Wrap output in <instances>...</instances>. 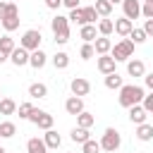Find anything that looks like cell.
Here are the masks:
<instances>
[{"label": "cell", "instance_id": "6da1fadb", "mask_svg": "<svg viewBox=\"0 0 153 153\" xmlns=\"http://www.w3.org/2000/svg\"><path fill=\"white\" fill-rule=\"evenodd\" d=\"M143 88L141 86H136V84H122V88H120V105L122 108H131V105H136V103H141L143 100Z\"/></svg>", "mask_w": 153, "mask_h": 153}, {"label": "cell", "instance_id": "7a4b0ae2", "mask_svg": "<svg viewBox=\"0 0 153 153\" xmlns=\"http://www.w3.org/2000/svg\"><path fill=\"white\" fill-rule=\"evenodd\" d=\"M50 29H53V36H55V43L65 45L69 41V19L62 17V14H55L50 19Z\"/></svg>", "mask_w": 153, "mask_h": 153}, {"label": "cell", "instance_id": "3957f363", "mask_svg": "<svg viewBox=\"0 0 153 153\" xmlns=\"http://www.w3.org/2000/svg\"><path fill=\"white\" fill-rule=\"evenodd\" d=\"M131 55H134V43H131L129 38H122L120 43H115V45L110 48V57H112L115 62H127Z\"/></svg>", "mask_w": 153, "mask_h": 153}, {"label": "cell", "instance_id": "277c9868", "mask_svg": "<svg viewBox=\"0 0 153 153\" xmlns=\"http://www.w3.org/2000/svg\"><path fill=\"white\" fill-rule=\"evenodd\" d=\"M120 146H122V136H120V131H117L115 127H108V129L103 131V139H100V151H110V153H115Z\"/></svg>", "mask_w": 153, "mask_h": 153}, {"label": "cell", "instance_id": "5b68a950", "mask_svg": "<svg viewBox=\"0 0 153 153\" xmlns=\"http://www.w3.org/2000/svg\"><path fill=\"white\" fill-rule=\"evenodd\" d=\"M0 24H2V29H5L7 33H12L14 29H19V10H17L14 2H7V7H5V17L0 19Z\"/></svg>", "mask_w": 153, "mask_h": 153}, {"label": "cell", "instance_id": "8992f818", "mask_svg": "<svg viewBox=\"0 0 153 153\" xmlns=\"http://www.w3.org/2000/svg\"><path fill=\"white\" fill-rule=\"evenodd\" d=\"M41 41H43L41 29H29V31H24V33H22L19 45H22V48H26V50L31 53V50H38V48H41Z\"/></svg>", "mask_w": 153, "mask_h": 153}, {"label": "cell", "instance_id": "52a82bcc", "mask_svg": "<svg viewBox=\"0 0 153 153\" xmlns=\"http://www.w3.org/2000/svg\"><path fill=\"white\" fill-rule=\"evenodd\" d=\"M29 122H33L38 129H43V131H45V129H53V122H55V120H53V115H50V112L33 108V110H31V115H29Z\"/></svg>", "mask_w": 153, "mask_h": 153}, {"label": "cell", "instance_id": "ba28073f", "mask_svg": "<svg viewBox=\"0 0 153 153\" xmlns=\"http://www.w3.org/2000/svg\"><path fill=\"white\" fill-rule=\"evenodd\" d=\"M69 91H72V96L84 98V96H88L91 84H88V79H84V76H74V79L69 81Z\"/></svg>", "mask_w": 153, "mask_h": 153}, {"label": "cell", "instance_id": "9c48e42d", "mask_svg": "<svg viewBox=\"0 0 153 153\" xmlns=\"http://www.w3.org/2000/svg\"><path fill=\"white\" fill-rule=\"evenodd\" d=\"M122 10H124V17L134 22L136 17H141V0H122Z\"/></svg>", "mask_w": 153, "mask_h": 153}, {"label": "cell", "instance_id": "30bf717a", "mask_svg": "<svg viewBox=\"0 0 153 153\" xmlns=\"http://www.w3.org/2000/svg\"><path fill=\"white\" fill-rule=\"evenodd\" d=\"M29 55H31V53L19 45V48H14V50L10 53V62L17 65V67H24V65H29Z\"/></svg>", "mask_w": 153, "mask_h": 153}, {"label": "cell", "instance_id": "8fae6325", "mask_svg": "<svg viewBox=\"0 0 153 153\" xmlns=\"http://www.w3.org/2000/svg\"><path fill=\"white\" fill-rule=\"evenodd\" d=\"M65 110H67V115H79L81 110H84V98H79V96H69L67 100H65Z\"/></svg>", "mask_w": 153, "mask_h": 153}, {"label": "cell", "instance_id": "7c38bea8", "mask_svg": "<svg viewBox=\"0 0 153 153\" xmlns=\"http://www.w3.org/2000/svg\"><path fill=\"white\" fill-rule=\"evenodd\" d=\"M110 48H112V41H110L108 36H96V41H93V50H96V55H108Z\"/></svg>", "mask_w": 153, "mask_h": 153}, {"label": "cell", "instance_id": "4fadbf2b", "mask_svg": "<svg viewBox=\"0 0 153 153\" xmlns=\"http://www.w3.org/2000/svg\"><path fill=\"white\" fill-rule=\"evenodd\" d=\"M131 29H134V22H131V19H127V17L115 19V33H117V36H129Z\"/></svg>", "mask_w": 153, "mask_h": 153}, {"label": "cell", "instance_id": "5bb4252c", "mask_svg": "<svg viewBox=\"0 0 153 153\" xmlns=\"http://www.w3.org/2000/svg\"><path fill=\"white\" fill-rule=\"evenodd\" d=\"M45 62H48V55L38 48V50H31V55H29V65L33 67V69H41V67H45Z\"/></svg>", "mask_w": 153, "mask_h": 153}, {"label": "cell", "instance_id": "9a60e30c", "mask_svg": "<svg viewBox=\"0 0 153 153\" xmlns=\"http://www.w3.org/2000/svg\"><path fill=\"white\" fill-rule=\"evenodd\" d=\"M146 117H148V112L143 110V105H141V103H136V105H131V108H129V120H131L134 124L146 122Z\"/></svg>", "mask_w": 153, "mask_h": 153}, {"label": "cell", "instance_id": "2e32d148", "mask_svg": "<svg viewBox=\"0 0 153 153\" xmlns=\"http://www.w3.org/2000/svg\"><path fill=\"white\" fill-rule=\"evenodd\" d=\"M98 72H103V74H110V72H115V60L110 57V55H98Z\"/></svg>", "mask_w": 153, "mask_h": 153}, {"label": "cell", "instance_id": "e0dca14e", "mask_svg": "<svg viewBox=\"0 0 153 153\" xmlns=\"http://www.w3.org/2000/svg\"><path fill=\"white\" fill-rule=\"evenodd\" d=\"M136 139L139 141H151L153 139V124H148V122L136 124Z\"/></svg>", "mask_w": 153, "mask_h": 153}, {"label": "cell", "instance_id": "ac0fdd59", "mask_svg": "<svg viewBox=\"0 0 153 153\" xmlns=\"http://www.w3.org/2000/svg\"><path fill=\"white\" fill-rule=\"evenodd\" d=\"M127 72H129V76H143L146 74V65L141 60H129L127 62Z\"/></svg>", "mask_w": 153, "mask_h": 153}, {"label": "cell", "instance_id": "d6986e66", "mask_svg": "<svg viewBox=\"0 0 153 153\" xmlns=\"http://www.w3.org/2000/svg\"><path fill=\"white\" fill-rule=\"evenodd\" d=\"M43 141H45V146H48V148H57V146L62 143V136H60L55 129H45V134H43Z\"/></svg>", "mask_w": 153, "mask_h": 153}, {"label": "cell", "instance_id": "ffe728a7", "mask_svg": "<svg viewBox=\"0 0 153 153\" xmlns=\"http://www.w3.org/2000/svg\"><path fill=\"white\" fill-rule=\"evenodd\" d=\"M26 153H48V146L43 139H29L26 141Z\"/></svg>", "mask_w": 153, "mask_h": 153}, {"label": "cell", "instance_id": "44dd1931", "mask_svg": "<svg viewBox=\"0 0 153 153\" xmlns=\"http://www.w3.org/2000/svg\"><path fill=\"white\" fill-rule=\"evenodd\" d=\"M96 31H98L96 24H84V26L79 29V36H81L86 43H93V41H96Z\"/></svg>", "mask_w": 153, "mask_h": 153}, {"label": "cell", "instance_id": "7402d4cb", "mask_svg": "<svg viewBox=\"0 0 153 153\" xmlns=\"http://www.w3.org/2000/svg\"><path fill=\"white\" fill-rule=\"evenodd\" d=\"M105 88H110V91H120L122 88V76L117 74V72H110V74H105Z\"/></svg>", "mask_w": 153, "mask_h": 153}, {"label": "cell", "instance_id": "603a6c76", "mask_svg": "<svg viewBox=\"0 0 153 153\" xmlns=\"http://www.w3.org/2000/svg\"><path fill=\"white\" fill-rule=\"evenodd\" d=\"M93 122H96V117H93L91 112H86V110H81V112L76 115V127H84V129H91V127H93Z\"/></svg>", "mask_w": 153, "mask_h": 153}, {"label": "cell", "instance_id": "cb8c5ba5", "mask_svg": "<svg viewBox=\"0 0 153 153\" xmlns=\"http://www.w3.org/2000/svg\"><path fill=\"white\" fill-rule=\"evenodd\" d=\"M53 65H55V69H67V67H69V55H67L65 50L55 53V55H53Z\"/></svg>", "mask_w": 153, "mask_h": 153}, {"label": "cell", "instance_id": "d4e9b609", "mask_svg": "<svg viewBox=\"0 0 153 153\" xmlns=\"http://www.w3.org/2000/svg\"><path fill=\"white\" fill-rule=\"evenodd\" d=\"M69 139H72L74 143H84V141L91 139V136H88V129H84V127H74V129L69 131Z\"/></svg>", "mask_w": 153, "mask_h": 153}, {"label": "cell", "instance_id": "484cf974", "mask_svg": "<svg viewBox=\"0 0 153 153\" xmlns=\"http://www.w3.org/2000/svg\"><path fill=\"white\" fill-rule=\"evenodd\" d=\"M17 134V124L14 122H0V139H12Z\"/></svg>", "mask_w": 153, "mask_h": 153}, {"label": "cell", "instance_id": "4316f807", "mask_svg": "<svg viewBox=\"0 0 153 153\" xmlns=\"http://www.w3.org/2000/svg\"><path fill=\"white\" fill-rule=\"evenodd\" d=\"M112 31H115V22L108 19V17H103V19L98 22V33H100V36H110Z\"/></svg>", "mask_w": 153, "mask_h": 153}, {"label": "cell", "instance_id": "83f0119b", "mask_svg": "<svg viewBox=\"0 0 153 153\" xmlns=\"http://www.w3.org/2000/svg\"><path fill=\"white\" fill-rule=\"evenodd\" d=\"M96 12H98V17H110V12H112V2L110 0H96Z\"/></svg>", "mask_w": 153, "mask_h": 153}, {"label": "cell", "instance_id": "f1b7e54d", "mask_svg": "<svg viewBox=\"0 0 153 153\" xmlns=\"http://www.w3.org/2000/svg\"><path fill=\"white\" fill-rule=\"evenodd\" d=\"M17 112V103L12 98H0V115H14Z\"/></svg>", "mask_w": 153, "mask_h": 153}, {"label": "cell", "instance_id": "f546056e", "mask_svg": "<svg viewBox=\"0 0 153 153\" xmlns=\"http://www.w3.org/2000/svg\"><path fill=\"white\" fill-rule=\"evenodd\" d=\"M29 96L31 98H45L48 96V86L45 84H31L29 86Z\"/></svg>", "mask_w": 153, "mask_h": 153}, {"label": "cell", "instance_id": "4dcf8cb0", "mask_svg": "<svg viewBox=\"0 0 153 153\" xmlns=\"http://www.w3.org/2000/svg\"><path fill=\"white\" fill-rule=\"evenodd\" d=\"M14 48H17V45H14V38H12L10 33H5V36L0 38V50H2L5 55H10V53H12Z\"/></svg>", "mask_w": 153, "mask_h": 153}, {"label": "cell", "instance_id": "1f68e13d", "mask_svg": "<svg viewBox=\"0 0 153 153\" xmlns=\"http://www.w3.org/2000/svg\"><path fill=\"white\" fill-rule=\"evenodd\" d=\"M81 153H100V141L86 139V141L81 143Z\"/></svg>", "mask_w": 153, "mask_h": 153}, {"label": "cell", "instance_id": "d6a6232c", "mask_svg": "<svg viewBox=\"0 0 153 153\" xmlns=\"http://www.w3.org/2000/svg\"><path fill=\"white\" fill-rule=\"evenodd\" d=\"M146 38H148V36H146V31H143V29H131V31H129V41H131L134 45L143 43Z\"/></svg>", "mask_w": 153, "mask_h": 153}, {"label": "cell", "instance_id": "836d02e7", "mask_svg": "<svg viewBox=\"0 0 153 153\" xmlns=\"http://www.w3.org/2000/svg\"><path fill=\"white\" fill-rule=\"evenodd\" d=\"M69 22H74V24H81L84 26V7H74V10H69V17H67Z\"/></svg>", "mask_w": 153, "mask_h": 153}, {"label": "cell", "instance_id": "e575fe53", "mask_svg": "<svg viewBox=\"0 0 153 153\" xmlns=\"http://www.w3.org/2000/svg\"><path fill=\"white\" fill-rule=\"evenodd\" d=\"M96 19H98L96 7H93V5H91V7H84V24H96Z\"/></svg>", "mask_w": 153, "mask_h": 153}, {"label": "cell", "instance_id": "d590c367", "mask_svg": "<svg viewBox=\"0 0 153 153\" xmlns=\"http://www.w3.org/2000/svg\"><path fill=\"white\" fill-rule=\"evenodd\" d=\"M79 55H81V60H91V57L96 55L93 43H84V45H81V50H79Z\"/></svg>", "mask_w": 153, "mask_h": 153}, {"label": "cell", "instance_id": "8d00e7d4", "mask_svg": "<svg viewBox=\"0 0 153 153\" xmlns=\"http://www.w3.org/2000/svg\"><path fill=\"white\" fill-rule=\"evenodd\" d=\"M31 110H33V105H31V103H19V105H17V112H19V117H22V120H29Z\"/></svg>", "mask_w": 153, "mask_h": 153}, {"label": "cell", "instance_id": "74e56055", "mask_svg": "<svg viewBox=\"0 0 153 153\" xmlns=\"http://www.w3.org/2000/svg\"><path fill=\"white\" fill-rule=\"evenodd\" d=\"M141 14H143L146 19H153V0H148V2L141 5Z\"/></svg>", "mask_w": 153, "mask_h": 153}, {"label": "cell", "instance_id": "f35d334b", "mask_svg": "<svg viewBox=\"0 0 153 153\" xmlns=\"http://www.w3.org/2000/svg\"><path fill=\"white\" fill-rule=\"evenodd\" d=\"M141 105H143V110H146V112H153V91H151L148 96H143Z\"/></svg>", "mask_w": 153, "mask_h": 153}, {"label": "cell", "instance_id": "ab89813d", "mask_svg": "<svg viewBox=\"0 0 153 153\" xmlns=\"http://www.w3.org/2000/svg\"><path fill=\"white\" fill-rule=\"evenodd\" d=\"M45 7L48 10H60L62 7V0H45Z\"/></svg>", "mask_w": 153, "mask_h": 153}, {"label": "cell", "instance_id": "60d3db41", "mask_svg": "<svg viewBox=\"0 0 153 153\" xmlns=\"http://www.w3.org/2000/svg\"><path fill=\"white\" fill-rule=\"evenodd\" d=\"M143 31H146V36H148V38L153 36V19H146V24H143Z\"/></svg>", "mask_w": 153, "mask_h": 153}, {"label": "cell", "instance_id": "b9f144b4", "mask_svg": "<svg viewBox=\"0 0 153 153\" xmlns=\"http://www.w3.org/2000/svg\"><path fill=\"white\" fill-rule=\"evenodd\" d=\"M62 5L67 10H74V7H79V0H62Z\"/></svg>", "mask_w": 153, "mask_h": 153}, {"label": "cell", "instance_id": "7bdbcfd3", "mask_svg": "<svg viewBox=\"0 0 153 153\" xmlns=\"http://www.w3.org/2000/svg\"><path fill=\"white\" fill-rule=\"evenodd\" d=\"M143 81H146V86L153 91V72H151V74H143Z\"/></svg>", "mask_w": 153, "mask_h": 153}, {"label": "cell", "instance_id": "ee69618b", "mask_svg": "<svg viewBox=\"0 0 153 153\" xmlns=\"http://www.w3.org/2000/svg\"><path fill=\"white\" fill-rule=\"evenodd\" d=\"M5 7H7V2H5V0H0V19L5 17Z\"/></svg>", "mask_w": 153, "mask_h": 153}, {"label": "cell", "instance_id": "f6af8a7d", "mask_svg": "<svg viewBox=\"0 0 153 153\" xmlns=\"http://www.w3.org/2000/svg\"><path fill=\"white\" fill-rule=\"evenodd\" d=\"M5 60H10V55H5V53H2V50H0V65H2V62H5Z\"/></svg>", "mask_w": 153, "mask_h": 153}, {"label": "cell", "instance_id": "bcb514c9", "mask_svg": "<svg viewBox=\"0 0 153 153\" xmlns=\"http://www.w3.org/2000/svg\"><path fill=\"white\" fill-rule=\"evenodd\" d=\"M110 2H112V5H117V2H122V0H110Z\"/></svg>", "mask_w": 153, "mask_h": 153}, {"label": "cell", "instance_id": "7dc6e473", "mask_svg": "<svg viewBox=\"0 0 153 153\" xmlns=\"http://www.w3.org/2000/svg\"><path fill=\"white\" fill-rule=\"evenodd\" d=\"M0 153H7V151H5V148H2V146H0Z\"/></svg>", "mask_w": 153, "mask_h": 153}, {"label": "cell", "instance_id": "c3c4849f", "mask_svg": "<svg viewBox=\"0 0 153 153\" xmlns=\"http://www.w3.org/2000/svg\"><path fill=\"white\" fill-rule=\"evenodd\" d=\"M0 98H2V91H0Z\"/></svg>", "mask_w": 153, "mask_h": 153}, {"label": "cell", "instance_id": "681fc988", "mask_svg": "<svg viewBox=\"0 0 153 153\" xmlns=\"http://www.w3.org/2000/svg\"><path fill=\"white\" fill-rule=\"evenodd\" d=\"M143 2H148V0H143Z\"/></svg>", "mask_w": 153, "mask_h": 153}]
</instances>
